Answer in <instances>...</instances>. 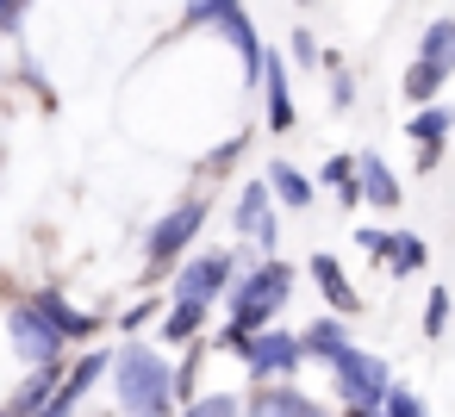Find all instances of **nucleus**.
I'll use <instances>...</instances> for the list:
<instances>
[{"mask_svg": "<svg viewBox=\"0 0 455 417\" xmlns=\"http://www.w3.org/2000/svg\"><path fill=\"white\" fill-rule=\"evenodd\" d=\"M231 237L243 249H256V262L262 256H281V218H275V193H268L262 175L237 187V200H231Z\"/></svg>", "mask_w": 455, "mask_h": 417, "instance_id": "obj_7", "label": "nucleus"}, {"mask_svg": "<svg viewBox=\"0 0 455 417\" xmlns=\"http://www.w3.org/2000/svg\"><path fill=\"white\" fill-rule=\"evenodd\" d=\"M318 187L337 193V206H362V181H355V156H331L318 169Z\"/></svg>", "mask_w": 455, "mask_h": 417, "instance_id": "obj_22", "label": "nucleus"}, {"mask_svg": "<svg viewBox=\"0 0 455 417\" xmlns=\"http://www.w3.org/2000/svg\"><path fill=\"white\" fill-rule=\"evenodd\" d=\"M175 417H243V398H237V392H200V398L181 405Z\"/></svg>", "mask_w": 455, "mask_h": 417, "instance_id": "obj_24", "label": "nucleus"}, {"mask_svg": "<svg viewBox=\"0 0 455 417\" xmlns=\"http://www.w3.org/2000/svg\"><path fill=\"white\" fill-rule=\"evenodd\" d=\"M355 181H362V206H374V212H399L405 206V187H399V175L387 169L380 150H362L355 156Z\"/></svg>", "mask_w": 455, "mask_h": 417, "instance_id": "obj_17", "label": "nucleus"}, {"mask_svg": "<svg viewBox=\"0 0 455 417\" xmlns=\"http://www.w3.org/2000/svg\"><path fill=\"white\" fill-rule=\"evenodd\" d=\"M163 311H169V293H163V299H132V305L119 311V336H138L144 324H163Z\"/></svg>", "mask_w": 455, "mask_h": 417, "instance_id": "obj_23", "label": "nucleus"}, {"mask_svg": "<svg viewBox=\"0 0 455 417\" xmlns=\"http://www.w3.org/2000/svg\"><path fill=\"white\" fill-rule=\"evenodd\" d=\"M243 274V256L237 249H194L175 280H169V299H194V305H219L231 293V280Z\"/></svg>", "mask_w": 455, "mask_h": 417, "instance_id": "obj_6", "label": "nucleus"}, {"mask_svg": "<svg viewBox=\"0 0 455 417\" xmlns=\"http://www.w3.org/2000/svg\"><path fill=\"white\" fill-rule=\"evenodd\" d=\"M449 82H455V20H430L424 38H418V51H411V69H405L399 94L418 113V106H436V94Z\"/></svg>", "mask_w": 455, "mask_h": 417, "instance_id": "obj_4", "label": "nucleus"}, {"mask_svg": "<svg viewBox=\"0 0 455 417\" xmlns=\"http://www.w3.org/2000/svg\"><path fill=\"white\" fill-rule=\"evenodd\" d=\"M299 7H312V0H299Z\"/></svg>", "mask_w": 455, "mask_h": 417, "instance_id": "obj_33", "label": "nucleus"}, {"mask_svg": "<svg viewBox=\"0 0 455 417\" xmlns=\"http://www.w3.org/2000/svg\"><path fill=\"white\" fill-rule=\"evenodd\" d=\"M26 299H32V305L51 318V330H57L69 349H76V342H94V336L107 330V318H100V311H82V305H76L63 287H51V280H44V287H32Z\"/></svg>", "mask_w": 455, "mask_h": 417, "instance_id": "obj_11", "label": "nucleus"}, {"mask_svg": "<svg viewBox=\"0 0 455 417\" xmlns=\"http://www.w3.org/2000/svg\"><path fill=\"white\" fill-rule=\"evenodd\" d=\"M306 274L318 280V293H324V305H331V318H355V311H362V293H355V280L343 274V262H337L331 249H312V262H306Z\"/></svg>", "mask_w": 455, "mask_h": 417, "instance_id": "obj_16", "label": "nucleus"}, {"mask_svg": "<svg viewBox=\"0 0 455 417\" xmlns=\"http://www.w3.org/2000/svg\"><path fill=\"white\" fill-rule=\"evenodd\" d=\"M343 417H387V411H343Z\"/></svg>", "mask_w": 455, "mask_h": 417, "instance_id": "obj_32", "label": "nucleus"}, {"mask_svg": "<svg viewBox=\"0 0 455 417\" xmlns=\"http://www.w3.org/2000/svg\"><path fill=\"white\" fill-rule=\"evenodd\" d=\"M299 349H306V361H324V367H331V361H343V355L355 349L349 318H331V311H324V318H312V324L299 330Z\"/></svg>", "mask_w": 455, "mask_h": 417, "instance_id": "obj_18", "label": "nucleus"}, {"mask_svg": "<svg viewBox=\"0 0 455 417\" xmlns=\"http://www.w3.org/2000/svg\"><path fill=\"white\" fill-rule=\"evenodd\" d=\"M7 349L26 361V367H51V361H69V342L51 330V318L32 305V299H13L7 305Z\"/></svg>", "mask_w": 455, "mask_h": 417, "instance_id": "obj_9", "label": "nucleus"}, {"mask_svg": "<svg viewBox=\"0 0 455 417\" xmlns=\"http://www.w3.org/2000/svg\"><path fill=\"white\" fill-rule=\"evenodd\" d=\"M212 32L237 51V69H243V82L250 88H262V63H268V51H262V32H256V20H250V7L243 0H219V20H212Z\"/></svg>", "mask_w": 455, "mask_h": 417, "instance_id": "obj_10", "label": "nucleus"}, {"mask_svg": "<svg viewBox=\"0 0 455 417\" xmlns=\"http://www.w3.org/2000/svg\"><path fill=\"white\" fill-rule=\"evenodd\" d=\"M449 305H455V299H449V287H430V299H424V336H430V342L449 330Z\"/></svg>", "mask_w": 455, "mask_h": 417, "instance_id": "obj_25", "label": "nucleus"}, {"mask_svg": "<svg viewBox=\"0 0 455 417\" xmlns=\"http://www.w3.org/2000/svg\"><path fill=\"white\" fill-rule=\"evenodd\" d=\"M243 150H250V131H237V138H225L212 156H206V175H225L231 162H243Z\"/></svg>", "mask_w": 455, "mask_h": 417, "instance_id": "obj_27", "label": "nucleus"}, {"mask_svg": "<svg viewBox=\"0 0 455 417\" xmlns=\"http://www.w3.org/2000/svg\"><path fill=\"white\" fill-rule=\"evenodd\" d=\"M262 181H268V193H275V206H287V212H306V206L318 200V181H312L306 169H293L287 156H275V162L262 169Z\"/></svg>", "mask_w": 455, "mask_h": 417, "instance_id": "obj_19", "label": "nucleus"}, {"mask_svg": "<svg viewBox=\"0 0 455 417\" xmlns=\"http://www.w3.org/2000/svg\"><path fill=\"white\" fill-rule=\"evenodd\" d=\"M262 125L275 131V138H287L293 125H299V106H293V82H287V63L268 51V63H262Z\"/></svg>", "mask_w": 455, "mask_h": 417, "instance_id": "obj_14", "label": "nucleus"}, {"mask_svg": "<svg viewBox=\"0 0 455 417\" xmlns=\"http://www.w3.org/2000/svg\"><path fill=\"white\" fill-rule=\"evenodd\" d=\"M206 318H212V305L169 299V311H163V324H156V342H175V349H188V342H206Z\"/></svg>", "mask_w": 455, "mask_h": 417, "instance_id": "obj_20", "label": "nucleus"}, {"mask_svg": "<svg viewBox=\"0 0 455 417\" xmlns=\"http://www.w3.org/2000/svg\"><path fill=\"white\" fill-rule=\"evenodd\" d=\"M0 417H7V411H0Z\"/></svg>", "mask_w": 455, "mask_h": 417, "instance_id": "obj_34", "label": "nucleus"}, {"mask_svg": "<svg viewBox=\"0 0 455 417\" xmlns=\"http://www.w3.org/2000/svg\"><path fill=\"white\" fill-rule=\"evenodd\" d=\"M387 237H393V231H374V224H362V231H355V243H362V256H368V262H387Z\"/></svg>", "mask_w": 455, "mask_h": 417, "instance_id": "obj_31", "label": "nucleus"}, {"mask_svg": "<svg viewBox=\"0 0 455 417\" xmlns=\"http://www.w3.org/2000/svg\"><path fill=\"white\" fill-rule=\"evenodd\" d=\"M243 417H331V411L287 380V386H250L243 392Z\"/></svg>", "mask_w": 455, "mask_h": 417, "instance_id": "obj_15", "label": "nucleus"}, {"mask_svg": "<svg viewBox=\"0 0 455 417\" xmlns=\"http://www.w3.org/2000/svg\"><path fill=\"white\" fill-rule=\"evenodd\" d=\"M449 131H455V106H418L411 119H405V138L418 144V175H430L436 162H443V144H449Z\"/></svg>", "mask_w": 455, "mask_h": 417, "instance_id": "obj_13", "label": "nucleus"}, {"mask_svg": "<svg viewBox=\"0 0 455 417\" xmlns=\"http://www.w3.org/2000/svg\"><path fill=\"white\" fill-rule=\"evenodd\" d=\"M287 57H293V63H299V69H312V63H324V51H318V38H312V32H306V26H299V32H293V38H287Z\"/></svg>", "mask_w": 455, "mask_h": 417, "instance_id": "obj_29", "label": "nucleus"}, {"mask_svg": "<svg viewBox=\"0 0 455 417\" xmlns=\"http://www.w3.org/2000/svg\"><path fill=\"white\" fill-rule=\"evenodd\" d=\"M424 262H430V243H424L418 231H393V237H387V262H380V268H387L393 280H405V274H418Z\"/></svg>", "mask_w": 455, "mask_h": 417, "instance_id": "obj_21", "label": "nucleus"}, {"mask_svg": "<svg viewBox=\"0 0 455 417\" xmlns=\"http://www.w3.org/2000/svg\"><path fill=\"white\" fill-rule=\"evenodd\" d=\"M331 392H337L343 411H380L387 392H393V367L355 342L343 361H331Z\"/></svg>", "mask_w": 455, "mask_h": 417, "instance_id": "obj_5", "label": "nucleus"}, {"mask_svg": "<svg viewBox=\"0 0 455 417\" xmlns=\"http://www.w3.org/2000/svg\"><path fill=\"white\" fill-rule=\"evenodd\" d=\"M206 218H212V193H188V200H175V206L144 231V262H150V274L181 268V262L194 256V243H200Z\"/></svg>", "mask_w": 455, "mask_h": 417, "instance_id": "obj_3", "label": "nucleus"}, {"mask_svg": "<svg viewBox=\"0 0 455 417\" xmlns=\"http://www.w3.org/2000/svg\"><path fill=\"white\" fill-rule=\"evenodd\" d=\"M331 106H337V113L355 106V75H349V69H331Z\"/></svg>", "mask_w": 455, "mask_h": 417, "instance_id": "obj_30", "label": "nucleus"}, {"mask_svg": "<svg viewBox=\"0 0 455 417\" xmlns=\"http://www.w3.org/2000/svg\"><path fill=\"white\" fill-rule=\"evenodd\" d=\"M63 380H69V361H51V367H26V380L0 398V411L7 417H38L57 392H63Z\"/></svg>", "mask_w": 455, "mask_h": 417, "instance_id": "obj_12", "label": "nucleus"}, {"mask_svg": "<svg viewBox=\"0 0 455 417\" xmlns=\"http://www.w3.org/2000/svg\"><path fill=\"white\" fill-rule=\"evenodd\" d=\"M293 280H299V268H293V262H281V256L250 262V268L231 280V293H225V324H231V330H243V336L268 330V324L287 311Z\"/></svg>", "mask_w": 455, "mask_h": 417, "instance_id": "obj_2", "label": "nucleus"}, {"mask_svg": "<svg viewBox=\"0 0 455 417\" xmlns=\"http://www.w3.org/2000/svg\"><path fill=\"white\" fill-rule=\"evenodd\" d=\"M113 398L119 417H175V361L163 355V342H138L125 336L113 349Z\"/></svg>", "mask_w": 455, "mask_h": 417, "instance_id": "obj_1", "label": "nucleus"}, {"mask_svg": "<svg viewBox=\"0 0 455 417\" xmlns=\"http://www.w3.org/2000/svg\"><path fill=\"white\" fill-rule=\"evenodd\" d=\"M380 411H387V417H430V405H424L411 386H399V380H393V392H387V405H380Z\"/></svg>", "mask_w": 455, "mask_h": 417, "instance_id": "obj_26", "label": "nucleus"}, {"mask_svg": "<svg viewBox=\"0 0 455 417\" xmlns=\"http://www.w3.org/2000/svg\"><path fill=\"white\" fill-rule=\"evenodd\" d=\"M32 7H38V0H0V38H20L26 20H32Z\"/></svg>", "mask_w": 455, "mask_h": 417, "instance_id": "obj_28", "label": "nucleus"}, {"mask_svg": "<svg viewBox=\"0 0 455 417\" xmlns=\"http://www.w3.org/2000/svg\"><path fill=\"white\" fill-rule=\"evenodd\" d=\"M237 361L250 367V386H287V380L306 367V349H299V330L268 324V330H256V336L243 342Z\"/></svg>", "mask_w": 455, "mask_h": 417, "instance_id": "obj_8", "label": "nucleus"}]
</instances>
